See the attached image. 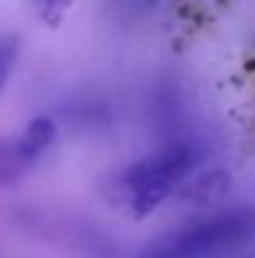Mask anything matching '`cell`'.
Segmentation results:
<instances>
[{
  "instance_id": "obj_4",
  "label": "cell",
  "mask_w": 255,
  "mask_h": 258,
  "mask_svg": "<svg viewBox=\"0 0 255 258\" xmlns=\"http://www.w3.org/2000/svg\"><path fill=\"white\" fill-rule=\"evenodd\" d=\"M73 3H75V0H28V8H30V13H33L43 25L58 28V25L65 20V15H68V10L73 8Z\"/></svg>"
},
{
  "instance_id": "obj_6",
  "label": "cell",
  "mask_w": 255,
  "mask_h": 258,
  "mask_svg": "<svg viewBox=\"0 0 255 258\" xmlns=\"http://www.w3.org/2000/svg\"><path fill=\"white\" fill-rule=\"evenodd\" d=\"M250 258H255V256H250Z\"/></svg>"
},
{
  "instance_id": "obj_1",
  "label": "cell",
  "mask_w": 255,
  "mask_h": 258,
  "mask_svg": "<svg viewBox=\"0 0 255 258\" xmlns=\"http://www.w3.org/2000/svg\"><path fill=\"white\" fill-rule=\"evenodd\" d=\"M255 241V208H235L153 238L135 258H220Z\"/></svg>"
},
{
  "instance_id": "obj_2",
  "label": "cell",
  "mask_w": 255,
  "mask_h": 258,
  "mask_svg": "<svg viewBox=\"0 0 255 258\" xmlns=\"http://www.w3.org/2000/svg\"><path fill=\"white\" fill-rule=\"evenodd\" d=\"M198 163L200 153L190 143H170L133 163L123 173L133 216L145 218L150 211H155Z\"/></svg>"
},
{
  "instance_id": "obj_5",
  "label": "cell",
  "mask_w": 255,
  "mask_h": 258,
  "mask_svg": "<svg viewBox=\"0 0 255 258\" xmlns=\"http://www.w3.org/2000/svg\"><path fill=\"white\" fill-rule=\"evenodd\" d=\"M18 53H20L18 35H13V33L0 35V95H3V88L8 86V81H10V73H13V66L18 60Z\"/></svg>"
},
{
  "instance_id": "obj_3",
  "label": "cell",
  "mask_w": 255,
  "mask_h": 258,
  "mask_svg": "<svg viewBox=\"0 0 255 258\" xmlns=\"http://www.w3.org/2000/svg\"><path fill=\"white\" fill-rule=\"evenodd\" d=\"M55 123L48 115L33 118L20 136L0 141V185L18 180L55 141Z\"/></svg>"
}]
</instances>
